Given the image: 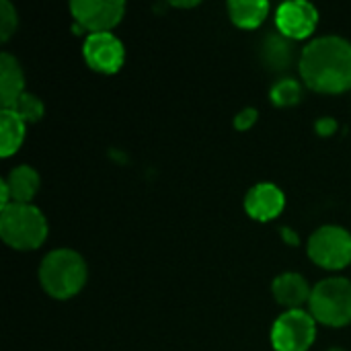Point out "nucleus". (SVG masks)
I'll return each instance as SVG.
<instances>
[{
  "instance_id": "412c9836",
  "label": "nucleus",
  "mask_w": 351,
  "mask_h": 351,
  "mask_svg": "<svg viewBox=\"0 0 351 351\" xmlns=\"http://www.w3.org/2000/svg\"><path fill=\"white\" fill-rule=\"evenodd\" d=\"M317 132L321 136H333L337 132V121L333 117H323L317 121Z\"/></svg>"
},
{
  "instance_id": "dca6fc26",
  "label": "nucleus",
  "mask_w": 351,
  "mask_h": 351,
  "mask_svg": "<svg viewBox=\"0 0 351 351\" xmlns=\"http://www.w3.org/2000/svg\"><path fill=\"white\" fill-rule=\"evenodd\" d=\"M263 60L271 68H286L290 62V43L284 35H271L263 43Z\"/></svg>"
},
{
  "instance_id": "aec40b11",
  "label": "nucleus",
  "mask_w": 351,
  "mask_h": 351,
  "mask_svg": "<svg viewBox=\"0 0 351 351\" xmlns=\"http://www.w3.org/2000/svg\"><path fill=\"white\" fill-rule=\"evenodd\" d=\"M255 121H257V109L247 107V109L239 111V115L234 117V128L239 132H247V130H251L255 125Z\"/></svg>"
},
{
  "instance_id": "20e7f679",
  "label": "nucleus",
  "mask_w": 351,
  "mask_h": 351,
  "mask_svg": "<svg viewBox=\"0 0 351 351\" xmlns=\"http://www.w3.org/2000/svg\"><path fill=\"white\" fill-rule=\"evenodd\" d=\"M311 315L327 327H346L351 323V282L346 278H327L313 288Z\"/></svg>"
},
{
  "instance_id": "1a4fd4ad",
  "label": "nucleus",
  "mask_w": 351,
  "mask_h": 351,
  "mask_svg": "<svg viewBox=\"0 0 351 351\" xmlns=\"http://www.w3.org/2000/svg\"><path fill=\"white\" fill-rule=\"evenodd\" d=\"M319 23V10L306 0H290L276 10V25L280 35L288 39H306L315 33Z\"/></svg>"
},
{
  "instance_id": "f8f14e48",
  "label": "nucleus",
  "mask_w": 351,
  "mask_h": 351,
  "mask_svg": "<svg viewBox=\"0 0 351 351\" xmlns=\"http://www.w3.org/2000/svg\"><path fill=\"white\" fill-rule=\"evenodd\" d=\"M25 90V76L21 64L10 53L0 56V105L2 109H10Z\"/></svg>"
},
{
  "instance_id": "f257e3e1",
  "label": "nucleus",
  "mask_w": 351,
  "mask_h": 351,
  "mask_svg": "<svg viewBox=\"0 0 351 351\" xmlns=\"http://www.w3.org/2000/svg\"><path fill=\"white\" fill-rule=\"evenodd\" d=\"M300 76L308 88L339 95L351 88V43L337 35L313 39L300 56Z\"/></svg>"
},
{
  "instance_id": "9b49d317",
  "label": "nucleus",
  "mask_w": 351,
  "mask_h": 351,
  "mask_svg": "<svg viewBox=\"0 0 351 351\" xmlns=\"http://www.w3.org/2000/svg\"><path fill=\"white\" fill-rule=\"evenodd\" d=\"M271 292L276 302L290 311H298L304 302H311V294H313L308 282L300 274H292V271L278 276L274 280Z\"/></svg>"
},
{
  "instance_id": "2eb2a0df",
  "label": "nucleus",
  "mask_w": 351,
  "mask_h": 351,
  "mask_svg": "<svg viewBox=\"0 0 351 351\" xmlns=\"http://www.w3.org/2000/svg\"><path fill=\"white\" fill-rule=\"evenodd\" d=\"M25 128L27 123L10 109H2L0 111V156L8 158L12 156L23 140H25Z\"/></svg>"
},
{
  "instance_id": "5701e85b",
  "label": "nucleus",
  "mask_w": 351,
  "mask_h": 351,
  "mask_svg": "<svg viewBox=\"0 0 351 351\" xmlns=\"http://www.w3.org/2000/svg\"><path fill=\"white\" fill-rule=\"evenodd\" d=\"M175 6H197L199 2H173Z\"/></svg>"
},
{
  "instance_id": "b1692460",
  "label": "nucleus",
  "mask_w": 351,
  "mask_h": 351,
  "mask_svg": "<svg viewBox=\"0 0 351 351\" xmlns=\"http://www.w3.org/2000/svg\"><path fill=\"white\" fill-rule=\"evenodd\" d=\"M329 351H346V350H341V348H333V350H329Z\"/></svg>"
},
{
  "instance_id": "a211bd4d",
  "label": "nucleus",
  "mask_w": 351,
  "mask_h": 351,
  "mask_svg": "<svg viewBox=\"0 0 351 351\" xmlns=\"http://www.w3.org/2000/svg\"><path fill=\"white\" fill-rule=\"evenodd\" d=\"M10 111H14L25 123H35L43 117V103L31 93H23L21 99L10 107Z\"/></svg>"
},
{
  "instance_id": "4be33fe9",
  "label": "nucleus",
  "mask_w": 351,
  "mask_h": 351,
  "mask_svg": "<svg viewBox=\"0 0 351 351\" xmlns=\"http://www.w3.org/2000/svg\"><path fill=\"white\" fill-rule=\"evenodd\" d=\"M282 237L288 245H298V234L292 228H282Z\"/></svg>"
},
{
  "instance_id": "ddd939ff",
  "label": "nucleus",
  "mask_w": 351,
  "mask_h": 351,
  "mask_svg": "<svg viewBox=\"0 0 351 351\" xmlns=\"http://www.w3.org/2000/svg\"><path fill=\"white\" fill-rule=\"evenodd\" d=\"M10 191V202L12 204H31L35 193L39 191V173L27 165L16 167L10 171V175L4 179Z\"/></svg>"
},
{
  "instance_id": "6e6552de",
  "label": "nucleus",
  "mask_w": 351,
  "mask_h": 351,
  "mask_svg": "<svg viewBox=\"0 0 351 351\" xmlns=\"http://www.w3.org/2000/svg\"><path fill=\"white\" fill-rule=\"evenodd\" d=\"M84 62L99 74H115L125 62L123 43L113 33H93L86 35L82 45Z\"/></svg>"
},
{
  "instance_id": "7ed1b4c3",
  "label": "nucleus",
  "mask_w": 351,
  "mask_h": 351,
  "mask_svg": "<svg viewBox=\"0 0 351 351\" xmlns=\"http://www.w3.org/2000/svg\"><path fill=\"white\" fill-rule=\"evenodd\" d=\"M0 237L16 251L39 249L47 239V220L33 204H10L0 212Z\"/></svg>"
},
{
  "instance_id": "f3484780",
  "label": "nucleus",
  "mask_w": 351,
  "mask_h": 351,
  "mask_svg": "<svg viewBox=\"0 0 351 351\" xmlns=\"http://www.w3.org/2000/svg\"><path fill=\"white\" fill-rule=\"evenodd\" d=\"M269 95H271V103L276 107H292L302 99V86L292 78H284L271 86Z\"/></svg>"
},
{
  "instance_id": "4468645a",
  "label": "nucleus",
  "mask_w": 351,
  "mask_h": 351,
  "mask_svg": "<svg viewBox=\"0 0 351 351\" xmlns=\"http://www.w3.org/2000/svg\"><path fill=\"white\" fill-rule=\"evenodd\" d=\"M269 12V2L265 0H230L228 14L230 21L241 29H257Z\"/></svg>"
},
{
  "instance_id": "6ab92c4d",
  "label": "nucleus",
  "mask_w": 351,
  "mask_h": 351,
  "mask_svg": "<svg viewBox=\"0 0 351 351\" xmlns=\"http://www.w3.org/2000/svg\"><path fill=\"white\" fill-rule=\"evenodd\" d=\"M16 10L12 8V4L8 0H2L0 2V41L6 43L10 39V35L14 33L16 29Z\"/></svg>"
},
{
  "instance_id": "39448f33",
  "label": "nucleus",
  "mask_w": 351,
  "mask_h": 351,
  "mask_svg": "<svg viewBox=\"0 0 351 351\" xmlns=\"http://www.w3.org/2000/svg\"><path fill=\"white\" fill-rule=\"evenodd\" d=\"M308 257L325 269H343L351 263V234L335 224L321 226L308 239Z\"/></svg>"
},
{
  "instance_id": "0eeeda50",
  "label": "nucleus",
  "mask_w": 351,
  "mask_h": 351,
  "mask_svg": "<svg viewBox=\"0 0 351 351\" xmlns=\"http://www.w3.org/2000/svg\"><path fill=\"white\" fill-rule=\"evenodd\" d=\"M70 12L76 21V31L111 33L125 14V2L121 0H74Z\"/></svg>"
},
{
  "instance_id": "f03ea898",
  "label": "nucleus",
  "mask_w": 351,
  "mask_h": 351,
  "mask_svg": "<svg viewBox=\"0 0 351 351\" xmlns=\"http://www.w3.org/2000/svg\"><path fill=\"white\" fill-rule=\"evenodd\" d=\"M88 269L80 253L72 249H56L47 253L39 267V282L47 296L56 300L74 298L86 284Z\"/></svg>"
},
{
  "instance_id": "423d86ee",
  "label": "nucleus",
  "mask_w": 351,
  "mask_h": 351,
  "mask_svg": "<svg viewBox=\"0 0 351 351\" xmlns=\"http://www.w3.org/2000/svg\"><path fill=\"white\" fill-rule=\"evenodd\" d=\"M317 339V321L311 313L288 311L271 327V346L276 351H308Z\"/></svg>"
},
{
  "instance_id": "9d476101",
  "label": "nucleus",
  "mask_w": 351,
  "mask_h": 351,
  "mask_svg": "<svg viewBox=\"0 0 351 351\" xmlns=\"http://www.w3.org/2000/svg\"><path fill=\"white\" fill-rule=\"evenodd\" d=\"M286 208L284 191L274 183H257L247 191L245 210L257 222H269L278 218Z\"/></svg>"
}]
</instances>
